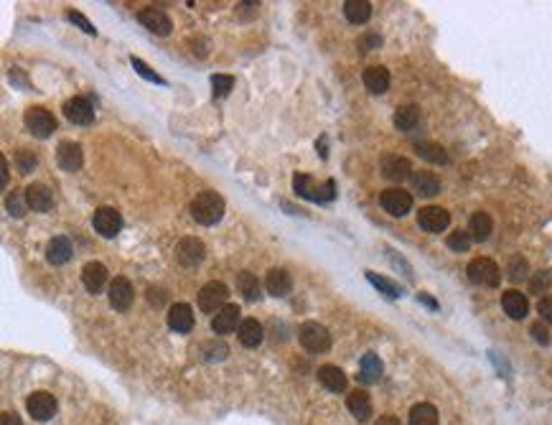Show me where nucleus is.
I'll list each match as a JSON object with an SVG mask.
<instances>
[{
  "instance_id": "obj_1",
  "label": "nucleus",
  "mask_w": 552,
  "mask_h": 425,
  "mask_svg": "<svg viewBox=\"0 0 552 425\" xmlns=\"http://www.w3.org/2000/svg\"><path fill=\"white\" fill-rule=\"evenodd\" d=\"M191 217L204 227L216 224L224 217V199L216 191H201L191 201Z\"/></svg>"
},
{
  "instance_id": "obj_2",
  "label": "nucleus",
  "mask_w": 552,
  "mask_h": 425,
  "mask_svg": "<svg viewBox=\"0 0 552 425\" xmlns=\"http://www.w3.org/2000/svg\"><path fill=\"white\" fill-rule=\"evenodd\" d=\"M298 339H301V346L305 352L311 354H321L326 352L331 346V336H329V329L326 326L316 324V321H305L301 326V331H298Z\"/></svg>"
},
{
  "instance_id": "obj_3",
  "label": "nucleus",
  "mask_w": 552,
  "mask_h": 425,
  "mask_svg": "<svg viewBox=\"0 0 552 425\" xmlns=\"http://www.w3.org/2000/svg\"><path fill=\"white\" fill-rule=\"evenodd\" d=\"M468 281L476 283V285H486V288H497L501 283V272H499V265L489 257H476L468 263Z\"/></svg>"
},
{
  "instance_id": "obj_4",
  "label": "nucleus",
  "mask_w": 552,
  "mask_h": 425,
  "mask_svg": "<svg viewBox=\"0 0 552 425\" xmlns=\"http://www.w3.org/2000/svg\"><path fill=\"white\" fill-rule=\"evenodd\" d=\"M227 298H229V288L219 281H212L199 290V308L204 313H219L227 306Z\"/></svg>"
},
{
  "instance_id": "obj_5",
  "label": "nucleus",
  "mask_w": 552,
  "mask_h": 425,
  "mask_svg": "<svg viewBox=\"0 0 552 425\" xmlns=\"http://www.w3.org/2000/svg\"><path fill=\"white\" fill-rule=\"evenodd\" d=\"M293 186H295V191H298V196H303V199H313V201H331L334 196H336V183L331 181H326L323 186H313V181H311V176H305V173H295L293 176Z\"/></svg>"
},
{
  "instance_id": "obj_6",
  "label": "nucleus",
  "mask_w": 552,
  "mask_h": 425,
  "mask_svg": "<svg viewBox=\"0 0 552 425\" xmlns=\"http://www.w3.org/2000/svg\"><path fill=\"white\" fill-rule=\"evenodd\" d=\"M23 123L36 138H51V133L56 130V120L44 107H28L26 115H23Z\"/></svg>"
},
{
  "instance_id": "obj_7",
  "label": "nucleus",
  "mask_w": 552,
  "mask_h": 425,
  "mask_svg": "<svg viewBox=\"0 0 552 425\" xmlns=\"http://www.w3.org/2000/svg\"><path fill=\"white\" fill-rule=\"evenodd\" d=\"M206 257V247L201 240L196 237H184L181 242L176 244V260L184 268H196Z\"/></svg>"
},
{
  "instance_id": "obj_8",
  "label": "nucleus",
  "mask_w": 552,
  "mask_h": 425,
  "mask_svg": "<svg viewBox=\"0 0 552 425\" xmlns=\"http://www.w3.org/2000/svg\"><path fill=\"white\" fill-rule=\"evenodd\" d=\"M92 224L97 229L99 235L107 237V240H112L117 237V232L123 229V217H120V211L112 207H99L95 211V219H92Z\"/></svg>"
},
{
  "instance_id": "obj_9",
  "label": "nucleus",
  "mask_w": 552,
  "mask_h": 425,
  "mask_svg": "<svg viewBox=\"0 0 552 425\" xmlns=\"http://www.w3.org/2000/svg\"><path fill=\"white\" fill-rule=\"evenodd\" d=\"M379 204H382V209L387 214H392V217H405L410 209H412V196L402 189H387V191H382Z\"/></svg>"
},
{
  "instance_id": "obj_10",
  "label": "nucleus",
  "mask_w": 552,
  "mask_h": 425,
  "mask_svg": "<svg viewBox=\"0 0 552 425\" xmlns=\"http://www.w3.org/2000/svg\"><path fill=\"white\" fill-rule=\"evenodd\" d=\"M418 224L430 235H438L451 224V214L443 207H425L418 211Z\"/></svg>"
},
{
  "instance_id": "obj_11",
  "label": "nucleus",
  "mask_w": 552,
  "mask_h": 425,
  "mask_svg": "<svg viewBox=\"0 0 552 425\" xmlns=\"http://www.w3.org/2000/svg\"><path fill=\"white\" fill-rule=\"evenodd\" d=\"M110 306L117 308V311H127V308L133 306L135 300V290L130 285L127 278H115V281L110 283Z\"/></svg>"
},
{
  "instance_id": "obj_12",
  "label": "nucleus",
  "mask_w": 552,
  "mask_h": 425,
  "mask_svg": "<svg viewBox=\"0 0 552 425\" xmlns=\"http://www.w3.org/2000/svg\"><path fill=\"white\" fill-rule=\"evenodd\" d=\"M64 115L74 125H92L95 110H92V105L84 97H71V100L64 102Z\"/></svg>"
},
{
  "instance_id": "obj_13",
  "label": "nucleus",
  "mask_w": 552,
  "mask_h": 425,
  "mask_svg": "<svg viewBox=\"0 0 552 425\" xmlns=\"http://www.w3.org/2000/svg\"><path fill=\"white\" fill-rule=\"evenodd\" d=\"M81 161H84V155H81V148L77 143L64 140V143L59 145V151H56V163H59L62 171L77 173L81 168Z\"/></svg>"
},
{
  "instance_id": "obj_14",
  "label": "nucleus",
  "mask_w": 552,
  "mask_h": 425,
  "mask_svg": "<svg viewBox=\"0 0 552 425\" xmlns=\"http://www.w3.org/2000/svg\"><path fill=\"white\" fill-rule=\"evenodd\" d=\"M26 407L34 420H41V423H44V420H49V417L56 413V400H53V395H49V392H34V395L26 400Z\"/></svg>"
},
{
  "instance_id": "obj_15",
  "label": "nucleus",
  "mask_w": 552,
  "mask_h": 425,
  "mask_svg": "<svg viewBox=\"0 0 552 425\" xmlns=\"http://www.w3.org/2000/svg\"><path fill=\"white\" fill-rule=\"evenodd\" d=\"M138 21H140L142 26L148 28L151 34H158V36H168L171 28H173V23H171V18L163 13V10L158 8H145L138 13Z\"/></svg>"
},
{
  "instance_id": "obj_16",
  "label": "nucleus",
  "mask_w": 552,
  "mask_h": 425,
  "mask_svg": "<svg viewBox=\"0 0 552 425\" xmlns=\"http://www.w3.org/2000/svg\"><path fill=\"white\" fill-rule=\"evenodd\" d=\"M242 326L240 321V308L237 306H224L219 313H214L212 318V329L214 334H234L237 329Z\"/></svg>"
},
{
  "instance_id": "obj_17",
  "label": "nucleus",
  "mask_w": 552,
  "mask_h": 425,
  "mask_svg": "<svg viewBox=\"0 0 552 425\" xmlns=\"http://www.w3.org/2000/svg\"><path fill=\"white\" fill-rule=\"evenodd\" d=\"M265 288L270 296L283 298V296H288V293L293 290V278H290V272L283 270V268H273L265 278Z\"/></svg>"
},
{
  "instance_id": "obj_18",
  "label": "nucleus",
  "mask_w": 552,
  "mask_h": 425,
  "mask_svg": "<svg viewBox=\"0 0 552 425\" xmlns=\"http://www.w3.org/2000/svg\"><path fill=\"white\" fill-rule=\"evenodd\" d=\"M107 278H110V272L102 263H87L84 270H81V283H84V288L89 293H102V288L107 285Z\"/></svg>"
},
{
  "instance_id": "obj_19",
  "label": "nucleus",
  "mask_w": 552,
  "mask_h": 425,
  "mask_svg": "<svg viewBox=\"0 0 552 425\" xmlns=\"http://www.w3.org/2000/svg\"><path fill=\"white\" fill-rule=\"evenodd\" d=\"M168 326L176 334H188L194 329V311L188 303H176L168 311Z\"/></svg>"
},
{
  "instance_id": "obj_20",
  "label": "nucleus",
  "mask_w": 552,
  "mask_h": 425,
  "mask_svg": "<svg viewBox=\"0 0 552 425\" xmlns=\"http://www.w3.org/2000/svg\"><path fill=\"white\" fill-rule=\"evenodd\" d=\"M410 173H412V166H410L407 158H402V155H384L382 158L384 179H390V181H405Z\"/></svg>"
},
{
  "instance_id": "obj_21",
  "label": "nucleus",
  "mask_w": 552,
  "mask_h": 425,
  "mask_svg": "<svg viewBox=\"0 0 552 425\" xmlns=\"http://www.w3.org/2000/svg\"><path fill=\"white\" fill-rule=\"evenodd\" d=\"M501 308H504V313L509 318H514V321H522L527 316V311H529V303H527L525 293H519V290H507L504 296H501Z\"/></svg>"
},
{
  "instance_id": "obj_22",
  "label": "nucleus",
  "mask_w": 552,
  "mask_h": 425,
  "mask_svg": "<svg viewBox=\"0 0 552 425\" xmlns=\"http://www.w3.org/2000/svg\"><path fill=\"white\" fill-rule=\"evenodd\" d=\"M26 201L28 209H34V211H49L53 207V194L44 183H31L26 189Z\"/></svg>"
},
{
  "instance_id": "obj_23",
  "label": "nucleus",
  "mask_w": 552,
  "mask_h": 425,
  "mask_svg": "<svg viewBox=\"0 0 552 425\" xmlns=\"http://www.w3.org/2000/svg\"><path fill=\"white\" fill-rule=\"evenodd\" d=\"M71 253H74V247L66 237H53L51 242L46 244V260L51 265H64L71 260Z\"/></svg>"
},
{
  "instance_id": "obj_24",
  "label": "nucleus",
  "mask_w": 552,
  "mask_h": 425,
  "mask_svg": "<svg viewBox=\"0 0 552 425\" xmlns=\"http://www.w3.org/2000/svg\"><path fill=\"white\" fill-rule=\"evenodd\" d=\"M318 382L323 387L329 389V392H344L347 389V374L334 367V364H326V367H321L318 370Z\"/></svg>"
},
{
  "instance_id": "obj_25",
  "label": "nucleus",
  "mask_w": 552,
  "mask_h": 425,
  "mask_svg": "<svg viewBox=\"0 0 552 425\" xmlns=\"http://www.w3.org/2000/svg\"><path fill=\"white\" fill-rule=\"evenodd\" d=\"M347 407L349 413L356 417V420H369L372 417V400H369V395L366 392H362V389H356V392H351L347 398Z\"/></svg>"
},
{
  "instance_id": "obj_26",
  "label": "nucleus",
  "mask_w": 552,
  "mask_h": 425,
  "mask_svg": "<svg viewBox=\"0 0 552 425\" xmlns=\"http://www.w3.org/2000/svg\"><path fill=\"white\" fill-rule=\"evenodd\" d=\"M364 84L372 94H382L390 90V72L384 66H369L364 72Z\"/></svg>"
},
{
  "instance_id": "obj_27",
  "label": "nucleus",
  "mask_w": 552,
  "mask_h": 425,
  "mask_svg": "<svg viewBox=\"0 0 552 425\" xmlns=\"http://www.w3.org/2000/svg\"><path fill=\"white\" fill-rule=\"evenodd\" d=\"M240 344L247 346V349H255V346H260V342H262V336H265V331H262V326H260V321H255V318H244L240 326Z\"/></svg>"
},
{
  "instance_id": "obj_28",
  "label": "nucleus",
  "mask_w": 552,
  "mask_h": 425,
  "mask_svg": "<svg viewBox=\"0 0 552 425\" xmlns=\"http://www.w3.org/2000/svg\"><path fill=\"white\" fill-rule=\"evenodd\" d=\"M382 377V362L377 354H364L362 357V364H359V380L366 382V385H374V382Z\"/></svg>"
},
{
  "instance_id": "obj_29",
  "label": "nucleus",
  "mask_w": 552,
  "mask_h": 425,
  "mask_svg": "<svg viewBox=\"0 0 552 425\" xmlns=\"http://www.w3.org/2000/svg\"><path fill=\"white\" fill-rule=\"evenodd\" d=\"M412 189L418 191L420 196H436L440 191V181L430 171H415L412 173Z\"/></svg>"
},
{
  "instance_id": "obj_30",
  "label": "nucleus",
  "mask_w": 552,
  "mask_h": 425,
  "mask_svg": "<svg viewBox=\"0 0 552 425\" xmlns=\"http://www.w3.org/2000/svg\"><path fill=\"white\" fill-rule=\"evenodd\" d=\"M491 229H494V222H491L489 214H484V211H476V214L471 217V224H468V235H471V240H476V242H484V240H489Z\"/></svg>"
},
{
  "instance_id": "obj_31",
  "label": "nucleus",
  "mask_w": 552,
  "mask_h": 425,
  "mask_svg": "<svg viewBox=\"0 0 552 425\" xmlns=\"http://www.w3.org/2000/svg\"><path fill=\"white\" fill-rule=\"evenodd\" d=\"M344 16H347L351 23L362 26V23H366L369 16H372V5H369L366 0H347V3H344Z\"/></svg>"
},
{
  "instance_id": "obj_32",
  "label": "nucleus",
  "mask_w": 552,
  "mask_h": 425,
  "mask_svg": "<svg viewBox=\"0 0 552 425\" xmlns=\"http://www.w3.org/2000/svg\"><path fill=\"white\" fill-rule=\"evenodd\" d=\"M410 425H438V410L430 402H420L410 410Z\"/></svg>"
},
{
  "instance_id": "obj_33",
  "label": "nucleus",
  "mask_w": 552,
  "mask_h": 425,
  "mask_svg": "<svg viewBox=\"0 0 552 425\" xmlns=\"http://www.w3.org/2000/svg\"><path fill=\"white\" fill-rule=\"evenodd\" d=\"M237 288H240L242 298L244 300H258L260 298V281L249 270L237 275Z\"/></svg>"
},
{
  "instance_id": "obj_34",
  "label": "nucleus",
  "mask_w": 552,
  "mask_h": 425,
  "mask_svg": "<svg viewBox=\"0 0 552 425\" xmlns=\"http://www.w3.org/2000/svg\"><path fill=\"white\" fill-rule=\"evenodd\" d=\"M418 120H420L418 105H402V107L394 112V125L400 127V130H412V127L418 125Z\"/></svg>"
},
{
  "instance_id": "obj_35",
  "label": "nucleus",
  "mask_w": 552,
  "mask_h": 425,
  "mask_svg": "<svg viewBox=\"0 0 552 425\" xmlns=\"http://www.w3.org/2000/svg\"><path fill=\"white\" fill-rule=\"evenodd\" d=\"M415 151H418L420 158H425V161H430V163H438V166L448 163V153H445L438 143H418Z\"/></svg>"
},
{
  "instance_id": "obj_36",
  "label": "nucleus",
  "mask_w": 552,
  "mask_h": 425,
  "mask_svg": "<svg viewBox=\"0 0 552 425\" xmlns=\"http://www.w3.org/2000/svg\"><path fill=\"white\" fill-rule=\"evenodd\" d=\"M366 281L372 283L377 290H382L384 296H390V298H400V296H402V290L397 288L394 283L387 281V278H382V275H377V272H372V270L366 272Z\"/></svg>"
},
{
  "instance_id": "obj_37",
  "label": "nucleus",
  "mask_w": 552,
  "mask_h": 425,
  "mask_svg": "<svg viewBox=\"0 0 552 425\" xmlns=\"http://www.w3.org/2000/svg\"><path fill=\"white\" fill-rule=\"evenodd\" d=\"M507 272H509V278H512L514 283L527 281V275H529V265H527L525 257H512V260H509V265H507Z\"/></svg>"
},
{
  "instance_id": "obj_38",
  "label": "nucleus",
  "mask_w": 552,
  "mask_h": 425,
  "mask_svg": "<svg viewBox=\"0 0 552 425\" xmlns=\"http://www.w3.org/2000/svg\"><path fill=\"white\" fill-rule=\"evenodd\" d=\"M130 64H133V69H135V72H138V74H140L142 79L153 81V84H166V79H163L160 74L153 72L151 66H148V64L142 62V59H138V56H130Z\"/></svg>"
},
{
  "instance_id": "obj_39",
  "label": "nucleus",
  "mask_w": 552,
  "mask_h": 425,
  "mask_svg": "<svg viewBox=\"0 0 552 425\" xmlns=\"http://www.w3.org/2000/svg\"><path fill=\"white\" fill-rule=\"evenodd\" d=\"M234 87V79H231L229 74H214L212 77V92L214 97H227Z\"/></svg>"
},
{
  "instance_id": "obj_40",
  "label": "nucleus",
  "mask_w": 552,
  "mask_h": 425,
  "mask_svg": "<svg viewBox=\"0 0 552 425\" xmlns=\"http://www.w3.org/2000/svg\"><path fill=\"white\" fill-rule=\"evenodd\" d=\"M26 207H28L26 194H16V191H13L8 199H5V209H8L10 214H13V217H18V219L26 214Z\"/></svg>"
},
{
  "instance_id": "obj_41",
  "label": "nucleus",
  "mask_w": 552,
  "mask_h": 425,
  "mask_svg": "<svg viewBox=\"0 0 552 425\" xmlns=\"http://www.w3.org/2000/svg\"><path fill=\"white\" fill-rule=\"evenodd\" d=\"M36 161H38V158H36L31 151H26V148H21V151L16 153V166H18V171H21V173H31V171H34Z\"/></svg>"
},
{
  "instance_id": "obj_42",
  "label": "nucleus",
  "mask_w": 552,
  "mask_h": 425,
  "mask_svg": "<svg viewBox=\"0 0 552 425\" xmlns=\"http://www.w3.org/2000/svg\"><path fill=\"white\" fill-rule=\"evenodd\" d=\"M468 244H471V235L463 232V229H458V232H453V235L448 237V247H451L453 253H466Z\"/></svg>"
},
{
  "instance_id": "obj_43",
  "label": "nucleus",
  "mask_w": 552,
  "mask_h": 425,
  "mask_svg": "<svg viewBox=\"0 0 552 425\" xmlns=\"http://www.w3.org/2000/svg\"><path fill=\"white\" fill-rule=\"evenodd\" d=\"M204 352H209L206 354L209 362H222L224 357L229 354V349H227L224 344H219V342H212V344H204Z\"/></svg>"
},
{
  "instance_id": "obj_44",
  "label": "nucleus",
  "mask_w": 552,
  "mask_h": 425,
  "mask_svg": "<svg viewBox=\"0 0 552 425\" xmlns=\"http://www.w3.org/2000/svg\"><path fill=\"white\" fill-rule=\"evenodd\" d=\"M66 18H69L71 23H77V26H79L84 34H89V36H95V34H97V28L92 26V23H89V21L81 16V13H77V10H69V13H66Z\"/></svg>"
},
{
  "instance_id": "obj_45",
  "label": "nucleus",
  "mask_w": 552,
  "mask_h": 425,
  "mask_svg": "<svg viewBox=\"0 0 552 425\" xmlns=\"http://www.w3.org/2000/svg\"><path fill=\"white\" fill-rule=\"evenodd\" d=\"M532 336L540 342V344H550V331H547V326H544V324H534L532 326Z\"/></svg>"
},
{
  "instance_id": "obj_46",
  "label": "nucleus",
  "mask_w": 552,
  "mask_h": 425,
  "mask_svg": "<svg viewBox=\"0 0 552 425\" xmlns=\"http://www.w3.org/2000/svg\"><path fill=\"white\" fill-rule=\"evenodd\" d=\"M547 285H550V272H537V275H534V281H532V290L534 293H540V290L542 288H547Z\"/></svg>"
},
{
  "instance_id": "obj_47",
  "label": "nucleus",
  "mask_w": 552,
  "mask_h": 425,
  "mask_svg": "<svg viewBox=\"0 0 552 425\" xmlns=\"http://www.w3.org/2000/svg\"><path fill=\"white\" fill-rule=\"evenodd\" d=\"M537 311L542 313V318L547 321V324H552V296L550 298H542L540 300V306H537Z\"/></svg>"
},
{
  "instance_id": "obj_48",
  "label": "nucleus",
  "mask_w": 552,
  "mask_h": 425,
  "mask_svg": "<svg viewBox=\"0 0 552 425\" xmlns=\"http://www.w3.org/2000/svg\"><path fill=\"white\" fill-rule=\"evenodd\" d=\"M148 300H151L153 306H166V293L158 288H151L148 290Z\"/></svg>"
},
{
  "instance_id": "obj_49",
  "label": "nucleus",
  "mask_w": 552,
  "mask_h": 425,
  "mask_svg": "<svg viewBox=\"0 0 552 425\" xmlns=\"http://www.w3.org/2000/svg\"><path fill=\"white\" fill-rule=\"evenodd\" d=\"M379 44H382V38L374 36V34H372V36H364V38H362V41H359V46H362L364 51H366V49H377V46H379Z\"/></svg>"
},
{
  "instance_id": "obj_50",
  "label": "nucleus",
  "mask_w": 552,
  "mask_h": 425,
  "mask_svg": "<svg viewBox=\"0 0 552 425\" xmlns=\"http://www.w3.org/2000/svg\"><path fill=\"white\" fill-rule=\"evenodd\" d=\"M0 425H23V423H21V417H18L16 413H3Z\"/></svg>"
},
{
  "instance_id": "obj_51",
  "label": "nucleus",
  "mask_w": 552,
  "mask_h": 425,
  "mask_svg": "<svg viewBox=\"0 0 552 425\" xmlns=\"http://www.w3.org/2000/svg\"><path fill=\"white\" fill-rule=\"evenodd\" d=\"M0 168H3V173H0V186L5 189V186H8V163H5V158H0Z\"/></svg>"
},
{
  "instance_id": "obj_52",
  "label": "nucleus",
  "mask_w": 552,
  "mask_h": 425,
  "mask_svg": "<svg viewBox=\"0 0 552 425\" xmlns=\"http://www.w3.org/2000/svg\"><path fill=\"white\" fill-rule=\"evenodd\" d=\"M377 425H402V423L394 415H382L379 420H377Z\"/></svg>"
},
{
  "instance_id": "obj_53",
  "label": "nucleus",
  "mask_w": 552,
  "mask_h": 425,
  "mask_svg": "<svg viewBox=\"0 0 552 425\" xmlns=\"http://www.w3.org/2000/svg\"><path fill=\"white\" fill-rule=\"evenodd\" d=\"M418 300L420 303H425V306H430V308H438V303L433 298H430V296H425V293H420L418 296Z\"/></svg>"
},
{
  "instance_id": "obj_54",
  "label": "nucleus",
  "mask_w": 552,
  "mask_h": 425,
  "mask_svg": "<svg viewBox=\"0 0 552 425\" xmlns=\"http://www.w3.org/2000/svg\"><path fill=\"white\" fill-rule=\"evenodd\" d=\"M318 155H321V158H326V155H329V151H326V140H318Z\"/></svg>"
}]
</instances>
